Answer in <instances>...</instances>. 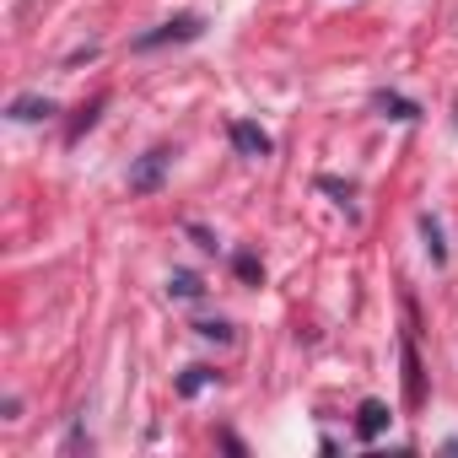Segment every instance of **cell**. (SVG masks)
<instances>
[{
  "label": "cell",
  "mask_w": 458,
  "mask_h": 458,
  "mask_svg": "<svg viewBox=\"0 0 458 458\" xmlns=\"http://www.w3.org/2000/svg\"><path fill=\"white\" fill-rule=\"evenodd\" d=\"M404 404L420 410L426 404V377H420V356H415V340L404 335Z\"/></svg>",
  "instance_id": "obj_4"
},
{
  "label": "cell",
  "mask_w": 458,
  "mask_h": 458,
  "mask_svg": "<svg viewBox=\"0 0 458 458\" xmlns=\"http://www.w3.org/2000/svg\"><path fill=\"white\" fill-rule=\"evenodd\" d=\"M383 426H388V404H383V399H367V404L356 410V431H361V437L372 442V437H377Z\"/></svg>",
  "instance_id": "obj_7"
},
{
  "label": "cell",
  "mask_w": 458,
  "mask_h": 458,
  "mask_svg": "<svg viewBox=\"0 0 458 458\" xmlns=\"http://www.w3.org/2000/svg\"><path fill=\"white\" fill-rule=\"evenodd\" d=\"M167 167H173V151L167 146H151L146 157H135L130 167V194H157L167 183Z\"/></svg>",
  "instance_id": "obj_2"
},
{
  "label": "cell",
  "mask_w": 458,
  "mask_h": 458,
  "mask_svg": "<svg viewBox=\"0 0 458 458\" xmlns=\"http://www.w3.org/2000/svg\"><path fill=\"white\" fill-rule=\"evenodd\" d=\"M98 114H103V98H98V103H92V108H81V119H76V124H71V140H81V135H87V130H92V124H98Z\"/></svg>",
  "instance_id": "obj_12"
},
{
  "label": "cell",
  "mask_w": 458,
  "mask_h": 458,
  "mask_svg": "<svg viewBox=\"0 0 458 458\" xmlns=\"http://www.w3.org/2000/svg\"><path fill=\"white\" fill-rule=\"evenodd\" d=\"M199 335H205V340H233V324L216 318V324H199Z\"/></svg>",
  "instance_id": "obj_13"
},
{
  "label": "cell",
  "mask_w": 458,
  "mask_h": 458,
  "mask_svg": "<svg viewBox=\"0 0 458 458\" xmlns=\"http://www.w3.org/2000/svg\"><path fill=\"white\" fill-rule=\"evenodd\" d=\"M167 292H173V297H183V302H194V297H205V286H199V276H189V270H178V276L167 281Z\"/></svg>",
  "instance_id": "obj_10"
},
{
  "label": "cell",
  "mask_w": 458,
  "mask_h": 458,
  "mask_svg": "<svg viewBox=\"0 0 458 458\" xmlns=\"http://www.w3.org/2000/svg\"><path fill=\"white\" fill-rule=\"evenodd\" d=\"M318 189H329V194H340V199H351V183H340V178H318Z\"/></svg>",
  "instance_id": "obj_15"
},
{
  "label": "cell",
  "mask_w": 458,
  "mask_h": 458,
  "mask_svg": "<svg viewBox=\"0 0 458 458\" xmlns=\"http://www.w3.org/2000/svg\"><path fill=\"white\" fill-rule=\"evenodd\" d=\"M372 108H377L383 119H399V124H415V119H420V108H415L410 98H399V92H377Z\"/></svg>",
  "instance_id": "obj_6"
},
{
  "label": "cell",
  "mask_w": 458,
  "mask_h": 458,
  "mask_svg": "<svg viewBox=\"0 0 458 458\" xmlns=\"http://www.w3.org/2000/svg\"><path fill=\"white\" fill-rule=\"evenodd\" d=\"M81 447H92V437H87V431H81V426H76V431H71V437H65V453H81Z\"/></svg>",
  "instance_id": "obj_14"
},
{
  "label": "cell",
  "mask_w": 458,
  "mask_h": 458,
  "mask_svg": "<svg viewBox=\"0 0 458 458\" xmlns=\"http://www.w3.org/2000/svg\"><path fill=\"white\" fill-rule=\"evenodd\" d=\"M199 33H205V17H194V12H178V17L157 22L151 33H140V38H135V49H157V44H189V38H199Z\"/></svg>",
  "instance_id": "obj_1"
},
{
  "label": "cell",
  "mask_w": 458,
  "mask_h": 458,
  "mask_svg": "<svg viewBox=\"0 0 458 458\" xmlns=\"http://www.w3.org/2000/svg\"><path fill=\"white\" fill-rule=\"evenodd\" d=\"M420 238H426V254H431L437 265H447V243H442V226H437L431 216H420Z\"/></svg>",
  "instance_id": "obj_8"
},
{
  "label": "cell",
  "mask_w": 458,
  "mask_h": 458,
  "mask_svg": "<svg viewBox=\"0 0 458 458\" xmlns=\"http://www.w3.org/2000/svg\"><path fill=\"white\" fill-rule=\"evenodd\" d=\"M6 114H12V119H17V124H38V119H55V114H60V108H55V103H49V98H38V92H28V98H17V103H12V108H6Z\"/></svg>",
  "instance_id": "obj_5"
},
{
  "label": "cell",
  "mask_w": 458,
  "mask_h": 458,
  "mask_svg": "<svg viewBox=\"0 0 458 458\" xmlns=\"http://www.w3.org/2000/svg\"><path fill=\"white\" fill-rule=\"evenodd\" d=\"M226 140H233V151L249 157V162H265L270 157V135L254 119H233V124H226Z\"/></svg>",
  "instance_id": "obj_3"
},
{
  "label": "cell",
  "mask_w": 458,
  "mask_h": 458,
  "mask_svg": "<svg viewBox=\"0 0 458 458\" xmlns=\"http://www.w3.org/2000/svg\"><path fill=\"white\" fill-rule=\"evenodd\" d=\"M210 383H216V372H210V367H189V372L178 377V394H183V399H194V394H199V388H210Z\"/></svg>",
  "instance_id": "obj_9"
},
{
  "label": "cell",
  "mask_w": 458,
  "mask_h": 458,
  "mask_svg": "<svg viewBox=\"0 0 458 458\" xmlns=\"http://www.w3.org/2000/svg\"><path fill=\"white\" fill-rule=\"evenodd\" d=\"M189 238H194V243H199V249H210V254H216V238H210V233H205V226H189Z\"/></svg>",
  "instance_id": "obj_16"
},
{
  "label": "cell",
  "mask_w": 458,
  "mask_h": 458,
  "mask_svg": "<svg viewBox=\"0 0 458 458\" xmlns=\"http://www.w3.org/2000/svg\"><path fill=\"white\" fill-rule=\"evenodd\" d=\"M233 265H238V276H243V281H249V286H259V281H265V265H259V259H254V254H238V259H233Z\"/></svg>",
  "instance_id": "obj_11"
}]
</instances>
